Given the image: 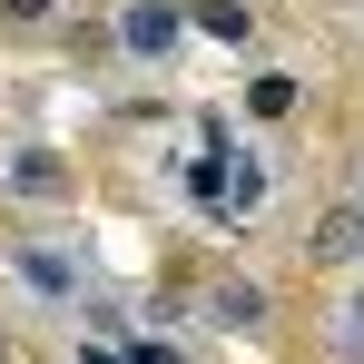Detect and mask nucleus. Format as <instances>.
<instances>
[{
	"mask_svg": "<svg viewBox=\"0 0 364 364\" xmlns=\"http://www.w3.org/2000/svg\"><path fill=\"white\" fill-rule=\"evenodd\" d=\"M0 10H10V20H40V10H50V0H0Z\"/></svg>",
	"mask_w": 364,
	"mask_h": 364,
	"instance_id": "39448f33",
	"label": "nucleus"
},
{
	"mask_svg": "<svg viewBox=\"0 0 364 364\" xmlns=\"http://www.w3.org/2000/svg\"><path fill=\"white\" fill-rule=\"evenodd\" d=\"M128 50H168V40H178V20H168V10H158V0H128Z\"/></svg>",
	"mask_w": 364,
	"mask_h": 364,
	"instance_id": "f257e3e1",
	"label": "nucleus"
},
{
	"mask_svg": "<svg viewBox=\"0 0 364 364\" xmlns=\"http://www.w3.org/2000/svg\"><path fill=\"white\" fill-rule=\"evenodd\" d=\"M345 345H355V355H364V296H355V315H345Z\"/></svg>",
	"mask_w": 364,
	"mask_h": 364,
	"instance_id": "20e7f679",
	"label": "nucleus"
},
{
	"mask_svg": "<svg viewBox=\"0 0 364 364\" xmlns=\"http://www.w3.org/2000/svg\"><path fill=\"white\" fill-rule=\"evenodd\" d=\"M207 315H217V325H256V286H217Z\"/></svg>",
	"mask_w": 364,
	"mask_h": 364,
	"instance_id": "f03ea898",
	"label": "nucleus"
},
{
	"mask_svg": "<svg viewBox=\"0 0 364 364\" xmlns=\"http://www.w3.org/2000/svg\"><path fill=\"white\" fill-rule=\"evenodd\" d=\"M197 20H207V30H217V40H246V10H237V0H207V10H197Z\"/></svg>",
	"mask_w": 364,
	"mask_h": 364,
	"instance_id": "7ed1b4c3",
	"label": "nucleus"
},
{
	"mask_svg": "<svg viewBox=\"0 0 364 364\" xmlns=\"http://www.w3.org/2000/svg\"><path fill=\"white\" fill-rule=\"evenodd\" d=\"M138 364H178V355H168V345H138Z\"/></svg>",
	"mask_w": 364,
	"mask_h": 364,
	"instance_id": "423d86ee",
	"label": "nucleus"
}]
</instances>
